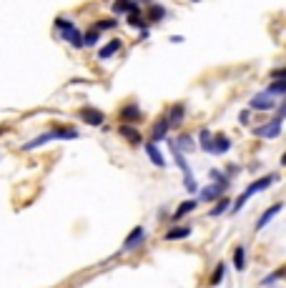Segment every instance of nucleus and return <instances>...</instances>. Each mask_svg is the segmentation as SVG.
Masks as SVG:
<instances>
[{
  "mask_svg": "<svg viewBox=\"0 0 286 288\" xmlns=\"http://www.w3.org/2000/svg\"><path fill=\"white\" fill-rule=\"evenodd\" d=\"M101 40V33L93 28V30H88V33H83V48H91V46H96V43Z\"/></svg>",
  "mask_w": 286,
  "mask_h": 288,
  "instance_id": "25",
  "label": "nucleus"
},
{
  "mask_svg": "<svg viewBox=\"0 0 286 288\" xmlns=\"http://www.w3.org/2000/svg\"><path fill=\"white\" fill-rule=\"evenodd\" d=\"M229 208H231V201H229L226 195H221V198L216 201V206L211 208V213H208V216H211V218H218V216H224Z\"/></svg>",
  "mask_w": 286,
  "mask_h": 288,
  "instance_id": "19",
  "label": "nucleus"
},
{
  "mask_svg": "<svg viewBox=\"0 0 286 288\" xmlns=\"http://www.w3.org/2000/svg\"><path fill=\"white\" fill-rule=\"evenodd\" d=\"M284 116H286V105L279 103V110H276V116L269 120V123H263L261 128L254 130V136L256 138H279L281 136V123H284Z\"/></svg>",
  "mask_w": 286,
  "mask_h": 288,
  "instance_id": "3",
  "label": "nucleus"
},
{
  "mask_svg": "<svg viewBox=\"0 0 286 288\" xmlns=\"http://www.w3.org/2000/svg\"><path fill=\"white\" fill-rule=\"evenodd\" d=\"M118 133H121V136L128 141V143H133V145H138V143H143V138H141V133L133 128V125H130V123H123L121 128H118Z\"/></svg>",
  "mask_w": 286,
  "mask_h": 288,
  "instance_id": "16",
  "label": "nucleus"
},
{
  "mask_svg": "<svg viewBox=\"0 0 286 288\" xmlns=\"http://www.w3.org/2000/svg\"><path fill=\"white\" fill-rule=\"evenodd\" d=\"M186 236H191V228L188 226H176V228H171V231H166V240H181V238H186Z\"/></svg>",
  "mask_w": 286,
  "mask_h": 288,
  "instance_id": "20",
  "label": "nucleus"
},
{
  "mask_svg": "<svg viewBox=\"0 0 286 288\" xmlns=\"http://www.w3.org/2000/svg\"><path fill=\"white\" fill-rule=\"evenodd\" d=\"M55 30L60 40H68L73 48H83V33L73 25V20L68 18H55Z\"/></svg>",
  "mask_w": 286,
  "mask_h": 288,
  "instance_id": "2",
  "label": "nucleus"
},
{
  "mask_svg": "<svg viewBox=\"0 0 286 288\" xmlns=\"http://www.w3.org/2000/svg\"><path fill=\"white\" fill-rule=\"evenodd\" d=\"M229 148H231V138H226L224 133H218V136L211 138V150L208 153H213V156H221V153H226Z\"/></svg>",
  "mask_w": 286,
  "mask_h": 288,
  "instance_id": "13",
  "label": "nucleus"
},
{
  "mask_svg": "<svg viewBox=\"0 0 286 288\" xmlns=\"http://www.w3.org/2000/svg\"><path fill=\"white\" fill-rule=\"evenodd\" d=\"M146 153H148V158H151V163L156 166V168H166V158L161 156V150H158V145L156 143H146Z\"/></svg>",
  "mask_w": 286,
  "mask_h": 288,
  "instance_id": "17",
  "label": "nucleus"
},
{
  "mask_svg": "<svg viewBox=\"0 0 286 288\" xmlns=\"http://www.w3.org/2000/svg\"><path fill=\"white\" fill-rule=\"evenodd\" d=\"M138 3H141V5H151V3H153V0H138Z\"/></svg>",
  "mask_w": 286,
  "mask_h": 288,
  "instance_id": "32",
  "label": "nucleus"
},
{
  "mask_svg": "<svg viewBox=\"0 0 286 288\" xmlns=\"http://www.w3.org/2000/svg\"><path fill=\"white\" fill-rule=\"evenodd\" d=\"M266 93H269L271 98H281V96L286 93V80H271V85L266 88Z\"/></svg>",
  "mask_w": 286,
  "mask_h": 288,
  "instance_id": "22",
  "label": "nucleus"
},
{
  "mask_svg": "<svg viewBox=\"0 0 286 288\" xmlns=\"http://www.w3.org/2000/svg\"><path fill=\"white\" fill-rule=\"evenodd\" d=\"M281 276H284V268H279V271H274V273H271L269 278H263L261 283H263V286H271V283H276V281H279Z\"/></svg>",
  "mask_w": 286,
  "mask_h": 288,
  "instance_id": "29",
  "label": "nucleus"
},
{
  "mask_svg": "<svg viewBox=\"0 0 286 288\" xmlns=\"http://www.w3.org/2000/svg\"><path fill=\"white\" fill-rule=\"evenodd\" d=\"M141 3L138 0H113L111 3V13L113 15H126V13H138Z\"/></svg>",
  "mask_w": 286,
  "mask_h": 288,
  "instance_id": "6",
  "label": "nucleus"
},
{
  "mask_svg": "<svg viewBox=\"0 0 286 288\" xmlns=\"http://www.w3.org/2000/svg\"><path fill=\"white\" fill-rule=\"evenodd\" d=\"M80 120L88 123V125H93V128H101L105 123V116L101 113L98 108H83L80 110Z\"/></svg>",
  "mask_w": 286,
  "mask_h": 288,
  "instance_id": "9",
  "label": "nucleus"
},
{
  "mask_svg": "<svg viewBox=\"0 0 286 288\" xmlns=\"http://www.w3.org/2000/svg\"><path fill=\"white\" fill-rule=\"evenodd\" d=\"M168 130H171V125H168L166 116H163V118H158V120H156V125H153V130H151V143H161V141H166Z\"/></svg>",
  "mask_w": 286,
  "mask_h": 288,
  "instance_id": "12",
  "label": "nucleus"
},
{
  "mask_svg": "<svg viewBox=\"0 0 286 288\" xmlns=\"http://www.w3.org/2000/svg\"><path fill=\"white\" fill-rule=\"evenodd\" d=\"M191 3H199V0H191Z\"/></svg>",
  "mask_w": 286,
  "mask_h": 288,
  "instance_id": "33",
  "label": "nucleus"
},
{
  "mask_svg": "<svg viewBox=\"0 0 286 288\" xmlns=\"http://www.w3.org/2000/svg\"><path fill=\"white\" fill-rule=\"evenodd\" d=\"M271 80H286V68H276V71H271Z\"/></svg>",
  "mask_w": 286,
  "mask_h": 288,
  "instance_id": "30",
  "label": "nucleus"
},
{
  "mask_svg": "<svg viewBox=\"0 0 286 288\" xmlns=\"http://www.w3.org/2000/svg\"><path fill=\"white\" fill-rule=\"evenodd\" d=\"M118 118H121L123 123H138V120H143V110L138 108V103H128V105L121 108Z\"/></svg>",
  "mask_w": 286,
  "mask_h": 288,
  "instance_id": "5",
  "label": "nucleus"
},
{
  "mask_svg": "<svg viewBox=\"0 0 286 288\" xmlns=\"http://www.w3.org/2000/svg\"><path fill=\"white\" fill-rule=\"evenodd\" d=\"M183 118H186V105H183V103H173V105L168 108V113H166L168 125H171V128H173V125H181Z\"/></svg>",
  "mask_w": 286,
  "mask_h": 288,
  "instance_id": "10",
  "label": "nucleus"
},
{
  "mask_svg": "<svg viewBox=\"0 0 286 288\" xmlns=\"http://www.w3.org/2000/svg\"><path fill=\"white\" fill-rule=\"evenodd\" d=\"M238 123H241V125H246V123H249V110H244V113L238 116Z\"/></svg>",
  "mask_w": 286,
  "mask_h": 288,
  "instance_id": "31",
  "label": "nucleus"
},
{
  "mask_svg": "<svg viewBox=\"0 0 286 288\" xmlns=\"http://www.w3.org/2000/svg\"><path fill=\"white\" fill-rule=\"evenodd\" d=\"M226 188H229V183H211V186L201 188L199 198H201V201H218V198L226 193Z\"/></svg>",
  "mask_w": 286,
  "mask_h": 288,
  "instance_id": "7",
  "label": "nucleus"
},
{
  "mask_svg": "<svg viewBox=\"0 0 286 288\" xmlns=\"http://www.w3.org/2000/svg\"><path fill=\"white\" fill-rule=\"evenodd\" d=\"M78 138H80V133H78L76 128H53V130L40 133L38 138L28 141V143L23 145V150H35V148L46 145V143H51V141H78Z\"/></svg>",
  "mask_w": 286,
  "mask_h": 288,
  "instance_id": "1",
  "label": "nucleus"
},
{
  "mask_svg": "<svg viewBox=\"0 0 286 288\" xmlns=\"http://www.w3.org/2000/svg\"><path fill=\"white\" fill-rule=\"evenodd\" d=\"M224 271H226V265H224V263H218V265H216V271H213V276H211V286H218V283L224 281Z\"/></svg>",
  "mask_w": 286,
  "mask_h": 288,
  "instance_id": "28",
  "label": "nucleus"
},
{
  "mask_svg": "<svg viewBox=\"0 0 286 288\" xmlns=\"http://www.w3.org/2000/svg\"><path fill=\"white\" fill-rule=\"evenodd\" d=\"M193 208H196V201H183L179 208H176V213H173L171 218H173V220H181V218H183L186 213H191Z\"/></svg>",
  "mask_w": 286,
  "mask_h": 288,
  "instance_id": "23",
  "label": "nucleus"
},
{
  "mask_svg": "<svg viewBox=\"0 0 286 288\" xmlns=\"http://www.w3.org/2000/svg\"><path fill=\"white\" fill-rule=\"evenodd\" d=\"M281 208H284L281 203H274V206H271L266 213H263V216L256 220V231H261V228L266 226V223H271V220H274V216H276V213H281Z\"/></svg>",
  "mask_w": 286,
  "mask_h": 288,
  "instance_id": "18",
  "label": "nucleus"
},
{
  "mask_svg": "<svg viewBox=\"0 0 286 288\" xmlns=\"http://www.w3.org/2000/svg\"><path fill=\"white\" fill-rule=\"evenodd\" d=\"M271 183H276V175H274V173H271V175H263V178H259V181H254V183H251L244 193H241V195L236 198V203H234L229 211H234V213H236V211H241V206H244V203L249 201V198H251L254 193H259V191H266Z\"/></svg>",
  "mask_w": 286,
  "mask_h": 288,
  "instance_id": "4",
  "label": "nucleus"
},
{
  "mask_svg": "<svg viewBox=\"0 0 286 288\" xmlns=\"http://www.w3.org/2000/svg\"><path fill=\"white\" fill-rule=\"evenodd\" d=\"M249 108H251V110H274V108H276V100H274L269 93H256V96L249 100Z\"/></svg>",
  "mask_w": 286,
  "mask_h": 288,
  "instance_id": "8",
  "label": "nucleus"
},
{
  "mask_svg": "<svg viewBox=\"0 0 286 288\" xmlns=\"http://www.w3.org/2000/svg\"><path fill=\"white\" fill-rule=\"evenodd\" d=\"M121 48H123V43H121L118 38H113V40H108V43H105V46H103V48L98 50V60H108V58H113V55H116V53H118Z\"/></svg>",
  "mask_w": 286,
  "mask_h": 288,
  "instance_id": "14",
  "label": "nucleus"
},
{
  "mask_svg": "<svg viewBox=\"0 0 286 288\" xmlns=\"http://www.w3.org/2000/svg\"><path fill=\"white\" fill-rule=\"evenodd\" d=\"M116 25H118L116 18H103V20H98V23H96V30H98V33H103V30H113Z\"/></svg>",
  "mask_w": 286,
  "mask_h": 288,
  "instance_id": "26",
  "label": "nucleus"
},
{
  "mask_svg": "<svg viewBox=\"0 0 286 288\" xmlns=\"http://www.w3.org/2000/svg\"><path fill=\"white\" fill-rule=\"evenodd\" d=\"M211 138H213V133H211V130H206V128L199 133V143H201V148H204V150H211Z\"/></svg>",
  "mask_w": 286,
  "mask_h": 288,
  "instance_id": "27",
  "label": "nucleus"
},
{
  "mask_svg": "<svg viewBox=\"0 0 286 288\" xmlns=\"http://www.w3.org/2000/svg\"><path fill=\"white\" fill-rule=\"evenodd\" d=\"M166 15H168V10L163 5H158V3H151L148 10H146V20H148V23H161Z\"/></svg>",
  "mask_w": 286,
  "mask_h": 288,
  "instance_id": "15",
  "label": "nucleus"
},
{
  "mask_svg": "<svg viewBox=\"0 0 286 288\" xmlns=\"http://www.w3.org/2000/svg\"><path fill=\"white\" fill-rule=\"evenodd\" d=\"M171 143H173V148H179L181 153H183V150H186V153H188V150H193V141H191V136H181L179 141H171Z\"/></svg>",
  "mask_w": 286,
  "mask_h": 288,
  "instance_id": "24",
  "label": "nucleus"
},
{
  "mask_svg": "<svg viewBox=\"0 0 286 288\" xmlns=\"http://www.w3.org/2000/svg\"><path fill=\"white\" fill-rule=\"evenodd\" d=\"M234 268H236V271H244V268H246V248H244V246H238V248L234 251Z\"/></svg>",
  "mask_w": 286,
  "mask_h": 288,
  "instance_id": "21",
  "label": "nucleus"
},
{
  "mask_svg": "<svg viewBox=\"0 0 286 288\" xmlns=\"http://www.w3.org/2000/svg\"><path fill=\"white\" fill-rule=\"evenodd\" d=\"M143 240H146V228L143 226H136L133 231H130V236L123 240V251H133L136 246H141Z\"/></svg>",
  "mask_w": 286,
  "mask_h": 288,
  "instance_id": "11",
  "label": "nucleus"
}]
</instances>
